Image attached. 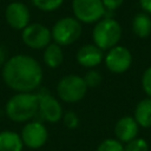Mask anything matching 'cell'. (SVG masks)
I'll return each instance as SVG.
<instances>
[{"instance_id": "1", "label": "cell", "mask_w": 151, "mask_h": 151, "mask_svg": "<svg viewBox=\"0 0 151 151\" xmlns=\"http://www.w3.org/2000/svg\"><path fill=\"white\" fill-rule=\"evenodd\" d=\"M5 84L17 92H33L42 81V68L37 59L27 54H15L2 66Z\"/></svg>"}, {"instance_id": "2", "label": "cell", "mask_w": 151, "mask_h": 151, "mask_svg": "<svg viewBox=\"0 0 151 151\" xmlns=\"http://www.w3.org/2000/svg\"><path fill=\"white\" fill-rule=\"evenodd\" d=\"M39 111V98L33 92H18L11 97L5 106L7 117L17 123L28 122Z\"/></svg>"}, {"instance_id": "3", "label": "cell", "mask_w": 151, "mask_h": 151, "mask_svg": "<svg viewBox=\"0 0 151 151\" xmlns=\"http://www.w3.org/2000/svg\"><path fill=\"white\" fill-rule=\"evenodd\" d=\"M122 38V26L113 18H103L96 22L92 31L93 44L103 51L118 45Z\"/></svg>"}, {"instance_id": "4", "label": "cell", "mask_w": 151, "mask_h": 151, "mask_svg": "<svg viewBox=\"0 0 151 151\" xmlns=\"http://www.w3.org/2000/svg\"><path fill=\"white\" fill-rule=\"evenodd\" d=\"M81 22L74 17H64L55 21L51 29L52 40L60 46H68L76 42L81 35Z\"/></svg>"}, {"instance_id": "5", "label": "cell", "mask_w": 151, "mask_h": 151, "mask_svg": "<svg viewBox=\"0 0 151 151\" xmlns=\"http://www.w3.org/2000/svg\"><path fill=\"white\" fill-rule=\"evenodd\" d=\"M87 91L86 83L78 74L64 76L57 84V93L65 103H77L81 100Z\"/></svg>"}, {"instance_id": "6", "label": "cell", "mask_w": 151, "mask_h": 151, "mask_svg": "<svg viewBox=\"0 0 151 151\" xmlns=\"http://www.w3.org/2000/svg\"><path fill=\"white\" fill-rule=\"evenodd\" d=\"M74 18L81 24H96L105 15V7L101 0H72Z\"/></svg>"}, {"instance_id": "7", "label": "cell", "mask_w": 151, "mask_h": 151, "mask_svg": "<svg viewBox=\"0 0 151 151\" xmlns=\"http://www.w3.org/2000/svg\"><path fill=\"white\" fill-rule=\"evenodd\" d=\"M21 39L24 44L29 48L41 50L51 44V29L39 22L28 24L21 32Z\"/></svg>"}, {"instance_id": "8", "label": "cell", "mask_w": 151, "mask_h": 151, "mask_svg": "<svg viewBox=\"0 0 151 151\" xmlns=\"http://www.w3.org/2000/svg\"><path fill=\"white\" fill-rule=\"evenodd\" d=\"M104 63L107 70L112 73H124L132 65V54L127 47L116 45L106 52Z\"/></svg>"}, {"instance_id": "9", "label": "cell", "mask_w": 151, "mask_h": 151, "mask_svg": "<svg viewBox=\"0 0 151 151\" xmlns=\"http://www.w3.org/2000/svg\"><path fill=\"white\" fill-rule=\"evenodd\" d=\"M20 137L25 146L29 149H39L44 146L48 138L46 126L39 120L28 122L21 130Z\"/></svg>"}, {"instance_id": "10", "label": "cell", "mask_w": 151, "mask_h": 151, "mask_svg": "<svg viewBox=\"0 0 151 151\" xmlns=\"http://www.w3.org/2000/svg\"><path fill=\"white\" fill-rule=\"evenodd\" d=\"M39 98V111L40 117L48 123H57L63 118V107L59 101L46 91H41L38 93Z\"/></svg>"}, {"instance_id": "11", "label": "cell", "mask_w": 151, "mask_h": 151, "mask_svg": "<svg viewBox=\"0 0 151 151\" xmlns=\"http://www.w3.org/2000/svg\"><path fill=\"white\" fill-rule=\"evenodd\" d=\"M29 9L21 1H13L7 5L5 9V19L6 22L13 28L18 31H22L29 24Z\"/></svg>"}, {"instance_id": "12", "label": "cell", "mask_w": 151, "mask_h": 151, "mask_svg": "<svg viewBox=\"0 0 151 151\" xmlns=\"http://www.w3.org/2000/svg\"><path fill=\"white\" fill-rule=\"evenodd\" d=\"M77 61L85 68H94L104 60V51L94 44L83 45L77 52Z\"/></svg>"}, {"instance_id": "13", "label": "cell", "mask_w": 151, "mask_h": 151, "mask_svg": "<svg viewBox=\"0 0 151 151\" xmlns=\"http://www.w3.org/2000/svg\"><path fill=\"white\" fill-rule=\"evenodd\" d=\"M139 125L131 116H124L119 118L114 125V136L122 143H127L138 137Z\"/></svg>"}, {"instance_id": "14", "label": "cell", "mask_w": 151, "mask_h": 151, "mask_svg": "<svg viewBox=\"0 0 151 151\" xmlns=\"http://www.w3.org/2000/svg\"><path fill=\"white\" fill-rule=\"evenodd\" d=\"M42 59L47 67H50V68L59 67L64 61V52H63L61 46L55 42L48 44L44 48Z\"/></svg>"}, {"instance_id": "15", "label": "cell", "mask_w": 151, "mask_h": 151, "mask_svg": "<svg viewBox=\"0 0 151 151\" xmlns=\"http://www.w3.org/2000/svg\"><path fill=\"white\" fill-rule=\"evenodd\" d=\"M24 143L19 133L9 130L0 132V151H22Z\"/></svg>"}, {"instance_id": "16", "label": "cell", "mask_w": 151, "mask_h": 151, "mask_svg": "<svg viewBox=\"0 0 151 151\" xmlns=\"http://www.w3.org/2000/svg\"><path fill=\"white\" fill-rule=\"evenodd\" d=\"M133 118L139 126L151 127V98H144L136 105Z\"/></svg>"}, {"instance_id": "17", "label": "cell", "mask_w": 151, "mask_h": 151, "mask_svg": "<svg viewBox=\"0 0 151 151\" xmlns=\"http://www.w3.org/2000/svg\"><path fill=\"white\" fill-rule=\"evenodd\" d=\"M132 31L138 38H147L151 34V17L145 12L137 13L132 19Z\"/></svg>"}, {"instance_id": "18", "label": "cell", "mask_w": 151, "mask_h": 151, "mask_svg": "<svg viewBox=\"0 0 151 151\" xmlns=\"http://www.w3.org/2000/svg\"><path fill=\"white\" fill-rule=\"evenodd\" d=\"M32 4L42 12H53L61 7L64 0H32Z\"/></svg>"}, {"instance_id": "19", "label": "cell", "mask_w": 151, "mask_h": 151, "mask_svg": "<svg viewBox=\"0 0 151 151\" xmlns=\"http://www.w3.org/2000/svg\"><path fill=\"white\" fill-rule=\"evenodd\" d=\"M96 151H124V145L116 138H107L98 145Z\"/></svg>"}, {"instance_id": "20", "label": "cell", "mask_w": 151, "mask_h": 151, "mask_svg": "<svg viewBox=\"0 0 151 151\" xmlns=\"http://www.w3.org/2000/svg\"><path fill=\"white\" fill-rule=\"evenodd\" d=\"M124 151H149V144L144 138L136 137L134 139L125 143Z\"/></svg>"}, {"instance_id": "21", "label": "cell", "mask_w": 151, "mask_h": 151, "mask_svg": "<svg viewBox=\"0 0 151 151\" xmlns=\"http://www.w3.org/2000/svg\"><path fill=\"white\" fill-rule=\"evenodd\" d=\"M83 78H84V80H85V83H86L87 88H88V87H97V86H99L100 83H101V80H103L100 72H98V71L94 70V68H90V70L85 73V76H84Z\"/></svg>"}, {"instance_id": "22", "label": "cell", "mask_w": 151, "mask_h": 151, "mask_svg": "<svg viewBox=\"0 0 151 151\" xmlns=\"http://www.w3.org/2000/svg\"><path fill=\"white\" fill-rule=\"evenodd\" d=\"M142 88L149 98H151V66H149L142 74Z\"/></svg>"}, {"instance_id": "23", "label": "cell", "mask_w": 151, "mask_h": 151, "mask_svg": "<svg viewBox=\"0 0 151 151\" xmlns=\"http://www.w3.org/2000/svg\"><path fill=\"white\" fill-rule=\"evenodd\" d=\"M61 119L64 122V125L66 127H68V129H76L79 125V118L72 111H68L65 114H63V118Z\"/></svg>"}, {"instance_id": "24", "label": "cell", "mask_w": 151, "mask_h": 151, "mask_svg": "<svg viewBox=\"0 0 151 151\" xmlns=\"http://www.w3.org/2000/svg\"><path fill=\"white\" fill-rule=\"evenodd\" d=\"M104 7H105V11H110V12H114L116 9H118L124 0H101Z\"/></svg>"}, {"instance_id": "25", "label": "cell", "mask_w": 151, "mask_h": 151, "mask_svg": "<svg viewBox=\"0 0 151 151\" xmlns=\"http://www.w3.org/2000/svg\"><path fill=\"white\" fill-rule=\"evenodd\" d=\"M139 5L145 13L151 14V0H139Z\"/></svg>"}, {"instance_id": "26", "label": "cell", "mask_w": 151, "mask_h": 151, "mask_svg": "<svg viewBox=\"0 0 151 151\" xmlns=\"http://www.w3.org/2000/svg\"><path fill=\"white\" fill-rule=\"evenodd\" d=\"M7 61L6 59V51L4 47H0V66H4V64Z\"/></svg>"}, {"instance_id": "27", "label": "cell", "mask_w": 151, "mask_h": 151, "mask_svg": "<svg viewBox=\"0 0 151 151\" xmlns=\"http://www.w3.org/2000/svg\"><path fill=\"white\" fill-rule=\"evenodd\" d=\"M19 1H20V0H19Z\"/></svg>"}]
</instances>
